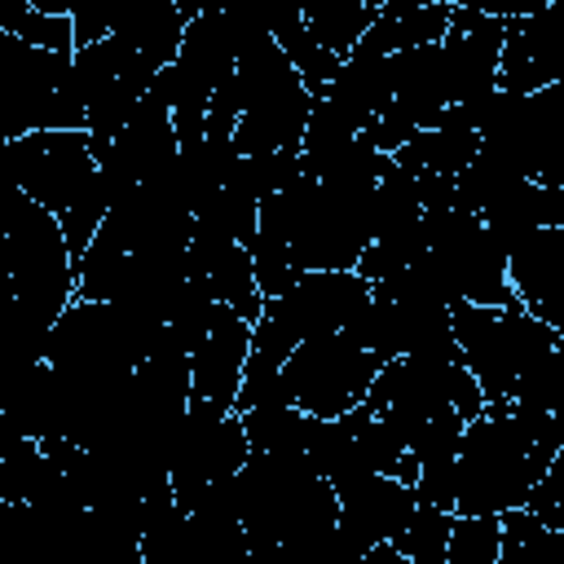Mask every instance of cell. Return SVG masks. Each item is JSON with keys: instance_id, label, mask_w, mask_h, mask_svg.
Instances as JSON below:
<instances>
[{"instance_id": "cell-10", "label": "cell", "mask_w": 564, "mask_h": 564, "mask_svg": "<svg viewBox=\"0 0 564 564\" xmlns=\"http://www.w3.org/2000/svg\"><path fill=\"white\" fill-rule=\"evenodd\" d=\"M379 366H383L379 352L352 344L344 330H330V335L300 339L282 357V379L291 388V401L304 414L330 419V414H344L366 401Z\"/></svg>"}, {"instance_id": "cell-23", "label": "cell", "mask_w": 564, "mask_h": 564, "mask_svg": "<svg viewBox=\"0 0 564 564\" xmlns=\"http://www.w3.org/2000/svg\"><path fill=\"white\" fill-rule=\"evenodd\" d=\"M242 419V432H247V445L251 449H304V436H308V423L313 414H304L295 401H282V405H251V410H238Z\"/></svg>"}, {"instance_id": "cell-11", "label": "cell", "mask_w": 564, "mask_h": 564, "mask_svg": "<svg viewBox=\"0 0 564 564\" xmlns=\"http://www.w3.org/2000/svg\"><path fill=\"white\" fill-rule=\"evenodd\" d=\"M154 66L137 57L123 40L101 35L93 44H75L70 53V88L84 106L88 145H106L132 115V106L150 93Z\"/></svg>"}, {"instance_id": "cell-28", "label": "cell", "mask_w": 564, "mask_h": 564, "mask_svg": "<svg viewBox=\"0 0 564 564\" xmlns=\"http://www.w3.org/2000/svg\"><path fill=\"white\" fill-rule=\"evenodd\" d=\"M26 4L40 13H66V0H26Z\"/></svg>"}, {"instance_id": "cell-15", "label": "cell", "mask_w": 564, "mask_h": 564, "mask_svg": "<svg viewBox=\"0 0 564 564\" xmlns=\"http://www.w3.org/2000/svg\"><path fill=\"white\" fill-rule=\"evenodd\" d=\"M507 282L533 317L564 330V225H542L520 247H511Z\"/></svg>"}, {"instance_id": "cell-22", "label": "cell", "mask_w": 564, "mask_h": 564, "mask_svg": "<svg viewBox=\"0 0 564 564\" xmlns=\"http://www.w3.org/2000/svg\"><path fill=\"white\" fill-rule=\"evenodd\" d=\"M300 13L308 35L335 57H344L375 18V9H366L361 0H300Z\"/></svg>"}, {"instance_id": "cell-6", "label": "cell", "mask_w": 564, "mask_h": 564, "mask_svg": "<svg viewBox=\"0 0 564 564\" xmlns=\"http://www.w3.org/2000/svg\"><path fill=\"white\" fill-rule=\"evenodd\" d=\"M0 264L13 282V300L53 326V317L75 300V260L66 251L62 225L53 212H44L35 198L18 189L4 225Z\"/></svg>"}, {"instance_id": "cell-20", "label": "cell", "mask_w": 564, "mask_h": 564, "mask_svg": "<svg viewBox=\"0 0 564 564\" xmlns=\"http://www.w3.org/2000/svg\"><path fill=\"white\" fill-rule=\"evenodd\" d=\"M476 154V132L471 128H454V123H432L423 132H414L405 145L392 150V163L405 167L410 176H454L458 167H467Z\"/></svg>"}, {"instance_id": "cell-12", "label": "cell", "mask_w": 564, "mask_h": 564, "mask_svg": "<svg viewBox=\"0 0 564 564\" xmlns=\"http://www.w3.org/2000/svg\"><path fill=\"white\" fill-rule=\"evenodd\" d=\"M564 79V0H551L538 13L502 18L498 48V88L533 93Z\"/></svg>"}, {"instance_id": "cell-25", "label": "cell", "mask_w": 564, "mask_h": 564, "mask_svg": "<svg viewBox=\"0 0 564 564\" xmlns=\"http://www.w3.org/2000/svg\"><path fill=\"white\" fill-rule=\"evenodd\" d=\"M560 542L555 529H546L529 507L498 511V564H529L533 555L551 551Z\"/></svg>"}, {"instance_id": "cell-5", "label": "cell", "mask_w": 564, "mask_h": 564, "mask_svg": "<svg viewBox=\"0 0 564 564\" xmlns=\"http://www.w3.org/2000/svg\"><path fill=\"white\" fill-rule=\"evenodd\" d=\"M476 150L538 185H564V79L533 93L494 88L476 123Z\"/></svg>"}, {"instance_id": "cell-21", "label": "cell", "mask_w": 564, "mask_h": 564, "mask_svg": "<svg viewBox=\"0 0 564 564\" xmlns=\"http://www.w3.org/2000/svg\"><path fill=\"white\" fill-rule=\"evenodd\" d=\"M445 22H449V4L445 0H423L414 9H375L370 26L361 31L366 44L383 48V53H397V48H414V44H436L445 35Z\"/></svg>"}, {"instance_id": "cell-19", "label": "cell", "mask_w": 564, "mask_h": 564, "mask_svg": "<svg viewBox=\"0 0 564 564\" xmlns=\"http://www.w3.org/2000/svg\"><path fill=\"white\" fill-rule=\"evenodd\" d=\"M322 97H330V101L366 132V123H370V119L388 106V97H392V53H383V48L357 40V44L339 57V66H335L330 84L322 88Z\"/></svg>"}, {"instance_id": "cell-27", "label": "cell", "mask_w": 564, "mask_h": 564, "mask_svg": "<svg viewBox=\"0 0 564 564\" xmlns=\"http://www.w3.org/2000/svg\"><path fill=\"white\" fill-rule=\"evenodd\" d=\"M445 564H498V516L454 511L445 538Z\"/></svg>"}, {"instance_id": "cell-17", "label": "cell", "mask_w": 564, "mask_h": 564, "mask_svg": "<svg viewBox=\"0 0 564 564\" xmlns=\"http://www.w3.org/2000/svg\"><path fill=\"white\" fill-rule=\"evenodd\" d=\"M185 256H189V269H198L212 286V295L220 304H229L238 317L256 322L260 317V286H256V269H251V251L225 234H212V229H194L189 242H185Z\"/></svg>"}, {"instance_id": "cell-30", "label": "cell", "mask_w": 564, "mask_h": 564, "mask_svg": "<svg viewBox=\"0 0 564 564\" xmlns=\"http://www.w3.org/2000/svg\"><path fill=\"white\" fill-rule=\"evenodd\" d=\"M13 40H18L13 31H0V66H4V57H9V48H13Z\"/></svg>"}, {"instance_id": "cell-29", "label": "cell", "mask_w": 564, "mask_h": 564, "mask_svg": "<svg viewBox=\"0 0 564 564\" xmlns=\"http://www.w3.org/2000/svg\"><path fill=\"white\" fill-rule=\"evenodd\" d=\"M207 4H212V0H176V9H181L185 18H194V13H198V9H207Z\"/></svg>"}, {"instance_id": "cell-7", "label": "cell", "mask_w": 564, "mask_h": 564, "mask_svg": "<svg viewBox=\"0 0 564 564\" xmlns=\"http://www.w3.org/2000/svg\"><path fill=\"white\" fill-rule=\"evenodd\" d=\"M366 300L370 282L357 269H304L282 295H264L251 322V348L282 361L300 339L344 330Z\"/></svg>"}, {"instance_id": "cell-2", "label": "cell", "mask_w": 564, "mask_h": 564, "mask_svg": "<svg viewBox=\"0 0 564 564\" xmlns=\"http://www.w3.org/2000/svg\"><path fill=\"white\" fill-rule=\"evenodd\" d=\"M9 163L18 176V189L35 198L44 212L57 216L70 260L79 264L84 247L93 242L110 194L97 172L88 128H40L9 141Z\"/></svg>"}, {"instance_id": "cell-31", "label": "cell", "mask_w": 564, "mask_h": 564, "mask_svg": "<svg viewBox=\"0 0 564 564\" xmlns=\"http://www.w3.org/2000/svg\"><path fill=\"white\" fill-rule=\"evenodd\" d=\"M361 4H366V9H379V4H383V0H361Z\"/></svg>"}, {"instance_id": "cell-16", "label": "cell", "mask_w": 564, "mask_h": 564, "mask_svg": "<svg viewBox=\"0 0 564 564\" xmlns=\"http://www.w3.org/2000/svg\"><path fill=\"white\" fill-rule=\"evenodd\" d=\"M335 502H339V529L366 551L375 542H392L419 498L405 480H397L388 471H366V476L339 485Z\"/></svg>"}, {"instance_id": "cell-9", "label": "cell", "mask_w": 564, "mask_h": 564, "mask_svg": "<svg viewBox=\"0 0 564 564\" xmlns=\"http://www.w3.org/2000/svg\"><path fill=\"white\" fill-rule=\"evenodd\" d=\"M366 405L405 436L436 410H458L463 419H471L485 397L458 357H388L370 379Z\"/></svg>"}, {"instance_id": "cell-13", "label": "cell", "mask_w": 564, "mask_h": 564, "mask_svg": "<svg viewBox=\"0 0 564 564\" xmlns=\"http://www.w3.org/2000/svg\"><path fill=\"white\" fill-rule=\"evenodd\" d=\"M436 48H441L449 101H480L498 88L502 18L449 4V22H445V35L436 40Z\"/></svg>"}, {"instance_id": "cell-14", "label": "cell", "mask_w": 564, "mask_h": 564, "mask_svg": "<svg viewBox=\"0 0 564 564\" xmlns=\"http://www.w3.org/2000/svg\"><path fill=\"white\" fill-rule=\"evenodd\" d=\"M247 348H251V322L216 300V308L189 352V401L234 410Z\"/></svg>"}, {"instance_id": "cell-3", "label": "cell", "mask_w": 564, "mask_h": 564, "mask_svg": "<svg viewBox=\"0 0 564 564\" xmlns=\"http://www.w3.org/2000/svg\"><path fill=\"white\" fill-rule=\"evenodd\" d=\"M234 97V145L238 154H278L300 150L313 93L304 88L300 70L282 53L278 40H264L256 48H242L234 57V70L225 79Z\"/></svg>"}, {"instance_id": "cell-8", "label": "cell", "mask_w": 564, "mask_h": 564, "mask_svg": "<svg viewBox=\"0 0 564 564\" xmlns=\"http://www.w3.org/2000/svg\"><path fill=\"white\" fill-rule=\"evenodd\" d=\"M70 53L26 44L22 35L13 40L0 66V141L40 128H84V106L70 88Z\"/></svg>"}, {"instance_id": "cell-24", "label": "cell", "mask_w": 564, "mask_h": 564, "mask_svg": "<svg viewBox=\"0 0 564 564\" xmlns=\"http://www.w3.org/2000/svg\"><path fill=\"white\" fill-rule=\"evenodd\" d=\"M449 520L454 511L432 507V502H414L410 520L397 529L392 546L405 564H445V538H449Z\"/></svg>"}, {"instance_id": "cell-18", "label": "cell", "mask_w": 564, "mask_h": 564, "mask_svg": "<svg viewBox=\"0 0 564 564\" xmlns=\"http://www.w3.org/2000/svg\"><path fill=\"white\" fill-rule=\"evenodd\" d=\"M480 225L489 229V238L511 251L520 247L533 229L542 225H564V185H538L529 176L511 181L507 189H498L480 212Z\"/></svg>"}, {"instance_id": "cell-4", "label": "cell", "mask_w": 564, "mask_h": 564, "mask_svg": "<svg viewBox=\"0 0 564 564\" xmlns=\"http://www.w3.org/2000/svg\"><path fill=\"white\" fill-rule=\"evenodd\" d=\"M449 326H454L458 361L471 370L485 401H507L520 370L529 361H538L546 348L564 344V330L533 317L520 300H511V304L454 300L449 304Z\"/></svg>"}, {"instance_id": "cell-1", "label": "cell", "mask_w": 564, "mask_h": 564, "mask_svg": "<svg viewBox=\"0 0 564 564\" xmlns=\"http://www.w3.org/2000/svg\"><path fill=\"white\" fill-rule=\"evenodd\" d=\"M564 449V414L485 401L467 423L454 454V511L498 516L524 507L546 463Z\"/></svg>"}, {"instance_id": "cell-26", "label": "cell", "mask_w": 564, "mask_h": 564, "mask_svg": "<svg viewBox=\"0 0 564 564\" xmlns=\"http://www.w3.org/2000/svg\"><path fill=\"white\" fill-rule=\"evenodd\" d=\"M463 414L458 410H436L427 419H419L410 432H405V449L419 467H432V463H454L458 454V441H463Z\"/></svg>"}]
</instances>
